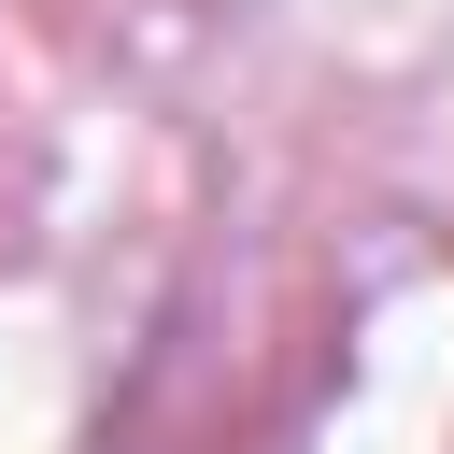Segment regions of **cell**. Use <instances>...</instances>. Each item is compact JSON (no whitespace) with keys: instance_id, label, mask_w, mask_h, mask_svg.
<instances>
[]
</instances>
